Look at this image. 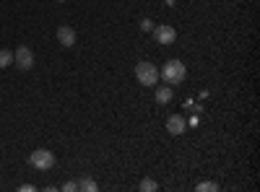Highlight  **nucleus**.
Masks as SVG:
<instances>
[{"mask_svg":"<svg viewBox=\"0 0 260 192\" xmlns=\"http://www.w3.org/2000/svg\"><path fill=\"white\" fill-rule=\"evenodd\" d=\"M138 189H141V192H156V189H159V184H156L154 179H141Z\"/></svg>","mask_w":260,"mask_h":192,"instance_id":"obj_11","label":"nucleus"},{"mask_svg":"<svg viewBox=\"0 0 260 192\" xmlns=\"http://www.w3.org/2000/svg\"><path fill=\"white\" fill-rule=\"evenodd\" d=\"M154 39L159 42V45H172V42L177 39V31L172 29V26H154Z\"/></svg>","mask_w":260,"mask_h":192,"instance_id":"obj_5","label":"nucleus"},{"mask_svg":"<svg viewBox=\"0 0 260 192\" xmlns=\"http://www.w3.org/2000/svg\"><path fill=\"white\" fill-rule=\"evenodd\" d=\"M156 101L159 104H169L172 101V86H161V89H156Z\"/></svg>","mask_w":260,"mask_h":192,"instance_id":"obj_8","label":"nucleus"},{"mask_svg":"<svg viewBox=\"0 0 260 192\" xmlns=\"http://www.w3.org/2000/svg\"><path fill=\"white\" fill-rule=\"evenodd\" d=\"M78 189V182H65L62 184V192H76Z\"/></svg>","mask_w":260,"mask_h":192,"instance_id":"obj_14","label":"nucleus"},{"mask_svg":"<svg viewBox=\"0 0 260 192\" xmlns=\"http://www.w3.org/2000/svg\"><path fill=\"white\" fill-rule=\"evenodd\" d=\"M34 189H37L34 184H21V192H34Z\"/></svg>","mask_w":260,"mask_h":192,"instance_id":"obj_15","label":"nucleus"},{"mask_svg":"<svg viewBox=\"0 0 260 192\" xmlns=\"http://www.w3.org/2000/svg\"><path fill=\"white\" fill-rule=\"evenodd\" d=\"M159 75L169 83V86H175V83H182L185 75H187L185 62H182V60H169V62H164V68L159 70Z\"/></svg>","mask_w":260,"mask_h":192,"instance_id":"obj_1","label":"nucleus"},{"mask_svg":"<svg viewBox=\"0 0 260 192\" xmlns=\"http://www.w3.org/2000/svg\"><path fill=\"white\" fill-rule=\"evenodd\" d=\"M78 189H83V192H96L99 184H96L94 179H89V177H83V179H78Z\"/></svg>","mask_w":260,"mask_h":192,"instance_id":"obj_9","label":"nucleus"},{"mask_svg":"<svg viewBox=\"0 0 260 192\" xmlns=\"http://www.w3.org/2000/svg\"><path fill=\"white\" fill-rule=\"evenodd\" d=\"M136 78L141 86H156L159 83V68L154 62H138L136 65Z\"/></svg>","mask_w":260,"mask_h":192,"instance_id":"obj_2","label":"nucleus"},{"mask_svg":"<svg viewBox=\"0 0 260 192\" xmlns=\"http://www.w3.org/2000/svg\"><path fill=\"white\" fill-rule=\"evenodd\" d=\"M198 192H219V184H216V182H201Z\"/></svg>","mask_w":260,"mask_h":192,"instance_id":"obj_12","label":"nucleus"},{"mask_svg":"<svg viewBox=\"0 0 260 192\" xmlns=\"http://www.w3.org/2000/svg\"><path fill=\"white\" fill-rule=\"evenodd\" d=\"M13 62H16L18 70H31V68H34V55H31V50H29V47H16Z\"/></svg>","mask_w":260,"mask_h":192,"instance_id":"obj_4","label":"nucleus"},{"mask_svg":"<svg viewBox=\"0 0 260 192\" xmlns=\"http://www.w3.org/2000/svg\"><path fill=\"white\" fill-rule=\"evenodd\" d=\"M57 42L62 47H73L76 45V31L71 26H57Z\"/></svg>","mask_w":260,"mask_h":192,"instance_id":"obj_7","label":"nucleus"},{"mask_svg":"<svg viewBox=\"0 0 260 192\" xmlns=\"http://www.w3.org/2000/svg\"><path fill=\"white\" fill-rule=\"evenodd\" d=\"M141 31H154V21L143 18V21H141Z\"/></svg>","mask_w":260,"mask_h":192,"instance_id":"obj_13","label":"nucleus"},{"mask_svg":"<svg viewBox=\"0 0 260 192\" xmlns=\"http://www.w3.org/2000/svg\"><path fill=\"white\" fill-rule=\"evenodd\" d=\"M13 65V52L11 50H0V68Z\"/></svg>","mask_w":260,"mask_h":192,"instance_id":"obj_10","label":"nucleus"},{"mask_svg":"<svg viewBox=\"0 0 260 192\" xmlns=\"http://www.w3.org/2000/svg\"><path fill=\"white\" fill-rule=\"evenodd\" d=\"M185 127H187V122L182 120V114H172V117L167 120V130H169L172 135H182Z\"/></svg>","mask_w":260,"mask_h":192,"instance_id":"obj_6","label":"nucleus"},{"mask_svg":"<svg viewBox=\"0 0 260 192\" xmlns=\"http://www.w3.org/2000/svg\"><path fill=\"white\" fill-rule=\"evenodd\" d=\"M29 164L34 169H39V172H47V169L55 166V153L47 151V148H37V151L29 156Z\"/></svg>","mask_w":260,"mask_h":192,"instance_id":"obj_3","label":"nucleus"}]
</instances>
